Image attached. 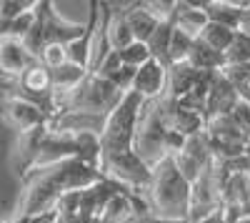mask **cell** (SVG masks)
I'll return each instance as SVG.
<instances>
[{
    "instance_id": "1",
    "label": "cell",
    "mask_w": 250,
    "mask_h": 223,
    "mask_svg": "<svg viewBox=\"0 0 250 223\" xmlns=\"http://www.w3.org/2000/svg\"><path fill=\"white\" fill-rule=\"evenodd\" d=\"M103 178L105 176H103L100 168H93L78 158L62 160V163L50 166V168L30 171L25 178H20V198H18V208L13 216L33 218L40 213L55 211L58 201L62 196L85 191Z\"/></svg>"
},
{
    "instance_id": "2",
    "label": "cell",
    "mask_w": 250,
    "mask_h": 223,
    "mask_svg": "<svg viewBox=\"0 0 250 223\" xmlns=\"http://www.w3.org/2000/svg\"><path fill=\"white\" fill-rule=\"evenodd\" d=\"M190 193H193V186L178 171L175 158L168 156L163 163L153 168V180H150L148 193H145V201H148V211L158 218L188 221Z\"/></svg>"
},
{
    "instance_id": "3",
    "label": "cell",
    "mask_w": 250,
    "mask_h": 223,
    "mask_svg": "<svg viewBox=\"0 0 250 223\" xmlns=\"http://www.w3.org/2000/svg\"><path fill=\"white\" fill-rule=\"evenodd\" d=\"M128 95L118 90L108 78H100L95 73H90L83 83L65 98H60L58 103V115L65 113V111H80V113H93V115H110L118 106L120 100ZM55 115V118H58ZM53 118V120H55Z\"/></svg>"
},
{
    "instance_id": "4",
    "label": "cell",
    "mask_w": 250,
    "mask_h": 223,
    "mask_svg": "<svg viewBox=\"0 0 250 223\" xmlns=\"http://www.w3.org/2000/svg\"><path fill=\"white\" fill-rule=\"evenodd\" d=\"M143 106H145V100L140 95L128 93L120 100V106L108 115L105 131L100 133L103 156H115V153L133 151V140H135V131H138V123H140Z\"/></svg>"
},
{
    "instance_id": "5",
    "label": "cell",
    "mask_w": 250,
    "mask_h": 223,
    "mask_svg": "<svg viewBox=\"0 0 250 223\" xmlns=\"http://www.w3.org/2000/svg\"><path fill=\"white\" fill-rule=\"evenodd\" d=\"M168 135H170V128H168V123H165V118H163L160 100H150V103H145L143 113H140L138 131H135L133 151L150 168H155L158 163H163V160L170 156V151H168Z\"/></svg>"
},
{
    "instance_id": "6",
    "label": "cell",
    "mask_w": 250,
    "mask_h": 223,
    "mask_svg": "<svg viewBox=\"0 0 250 223\" xmlns=\"http://www.w3.org/2000/svg\"><path fill=\"white\" fill-rule=\"evenodd\" d=\"M8 95H18V98H25L30 103H35L48 115V120H53L58 115V98H55V88H53V75H50V68H45L40 60H35L18 80H10Z\"/></svg>"
},
{
    "instance_id": "7",
    "label": "cell",
    "mask_w": 250,
    "mask_h": 223,
    "mask_svg": "<svg viewBox=\"0 0 250 223\" xmlns=\"http://www.w3.org/2000/svg\"><path fill=\"white\" fill-rule=\"evenodd\" d=\"M100 171L105 178H113L115 183L130 188L133 193L145 196L153 180V168L135 153V151H125L115 156H103Z\"/></svg>"
},
{
    "instance_id": "8",
    "label": "cell",
    "mask_w": 250,
    "mask_h": 223,
    "mask_svg": "<svg viewBox=\"0 0 250 223\" xmlns=\"http://www.w3.org/2000/svg\"><path fill=\"white\" fill-rule=\"evenodd\" d=\"M0 118H3V123L8 128H13L18 135L30 133L35 128H43V126L50 123L48 115L35 103H30L25 98H18V95H8V93H5V98H0Z\"/></svg>"
},
{
    "instance_id": "9",
    "label": "cell",
    "mask_w": 250,
    "mask_h": 223,
    "mask_svg": "<svg viewBox=\"0 0 250 223\" xmlns=\"http://www.w3.org/2000/svg\"><path fill=\"white\" fill-rule=\"evenodd\" d=\"M38 18L43 23V35H45V45H68L73 40H78L85 33L88 23H73V20L62 18L55 10V3L50 0H38Z\"/></svg>"
},
{
    "instance_id": "10",
    "label": "cell",
    "mask_w": 250,
    "mask_h": 223,
    "mask_svg": "<svg viewBox=\"0 0 250 223\" xmlns=\"http://www.w3.org/2000/svg\"><path fill=\"white\" fill-rule=\"evenodd\" d=\"M223 208L220 201V188H218V178H215V166L210 171H205L195 183L190 193V211H188V223H198L208 216H213L215 211Z\"/></svg>"
},
{
    "instance_id": "11",
    "label": "cell",
    "mask_w": 250,
    "mask_h": 223,
    "mask_svg": "<svg viewBox=\"0 0 250 223\" xmlns=\"http://www.w3.org/2000/svg\"><path fill=\"white\" fill-rule=\"evenodd\" d=\"M238 103H240V95H238V88L233 86V80L218 73L210 86V93H208V100H205V111H203L205 123L220 115H230Z\"/></svg>"
},
{
    "instance_id": "12",
    "label": "cell",
    "mask_w": 250,
    "mask_h": 223,
    "mask_svg": "<svg viewBox=\"0 0 250 223\" xmlns=\"http://www.w3.org/2000/svg\"><path fill=\"white\" fill-rule=\"evenodd\" d=\"M35 55L25 48L23 40L18 38H0V75L8 80H18L33 63Z\"/></svg>"
},
{
    "instance_id": "13",
    "label": "cell",
    "mask_w": 250,
    "mask_h": 223,
    "mask_svg": "<svg viewBox=\"0 0 250 223\" xmlns=\"http://www.w3.org/2000/svg\"><path fill=\"white\" fill-rule=\"evenodd\" d=\"M165 88H168V68L158 63L155 58H150L143 68H138L130 93L140 95L145 103H150V100H160L165 95Z\"/></svg>"
},
{
    "instance_id": "14",
    "label": "cell",
    "mask_w": 250,
    "mask_h": 223,
    "mask_svg": "<svg viewBox=\"0 0 250 223\" xmlns=\"http://www.w3.org/2000/svg\"><path fill=\"white\" fill-rule=\"evenodd\" d=\"M175 28L183 30L185 35H190L193 40H198L205 28H208V13H205V0H178L175 5Z\"/></svg>"
},
{
    "instance_id": "15",
    "label": "cell",
    "mask_w": 250,
    "mask_h": 223,
    "mask_svg": "<svg viewBox=\"0 0 250 223\" xmlns=\"http://www.w3.org/2000/svg\"><path fill=\"white\" fill-rule=\"evenodd\" d=\"M248 5H250V0H205V13L210 23L238 33L243 23V10Z\"/></svg>"
},
{
    "instance_id": "16",
    "label": "cell",
    "mask_w": 250,
    "mask_h": 223,
    "mask_svg": "<svg viewBox=\"0 0 250 223\" xmlns=\"http://www.w3.org/2000/svg\"><path fill=\"white\" fill-rule=\"evenodd\" d=\"M203 73L195 70L190 63H175L168 68V88H165L163 98H173V100H183L185 95H190L195 90V86L200 83Z\"/></svg>"
},
{
    "instance_id": "17",
    "label": "cell",
    "mask_w": 250,
    "mask_h": 223,
    "mask_svg": "<svg viewBox=\"0 0 250 223\" xmlns=\"http://www.w3.org/2000/svg\"><path fill=\"white\" fill-rule=\"evenodd\" d=\"M125 18H128V25H130L135 40H140V43H148L153 33L158 30V25L163 23L148 8V0L145 3H125Z\"/></svg>"
},
{
    "instance_id": "18",
    "label": "cell",
    "mask_w": 250,
    "mask_h": 223,
    "mask_svg": "<svg viewBox=\"0 0 250 223\" xmlns=\"http://www.w3.org/2000/svg\"><path fill=\"white\" fill-rule=\"evenodd\" d=\"M108 40L115 53L135 43V35L125 18V3H108Z\"/></svg>"
},
{
    "instance_id": "19",
    "label": "cell",
    "mask_w": 250,
    "mask_h": 223,
    "mask_svg": "<svg viewBox=\"0 0 250 223\" xmlns=\"http://www.w3.org/2000/svg\"><path fill=\"white\" fill-rule=\"evenodd\" d=\"M188 63H190L195 70H200V73H223L225 70V55L213 50L205 40L198 38L193 43V48H190Z\"/></svg>"
},
{
    "instance_id": "20",
    "label": "cell",
    "mask_w": 250,
    "mask_h": 223,
    "mask_svg": "<svg viewBox=\"0 0 250 223\" xmlns=\"http://www.w3.org/2000/svg\"><path fill=\"white\" fill-rule=\"evenodd\" d=\"M173 33H175V18H168L158 25V30L153 33V38L148 40L150 55L163 63L165 68H170V43H173Z\"/></svg>"
},
{
    "instance_id": "21",
    "label": "cell",
    "mask_w": 250,
    "mask_h": 223,
    "mask_svg": "<svg viewBox=\"0 0 250 223\" xmlns=\"http://www.w3.org/2000/svg\"><path fill=\"white\" fill-rule=\"evenodd\" d=\"M235 30H230V28H223V25H215V23H208V28H205V33L200 35V40H205L208 45H210L213 50H218V53H228V48L233 45V40H235Z\"/></svg>"
},
{
    "instance_id": "22",
    "label": "cell",
    "mask_w": 250,
    "mask_h": 223,
    "mask_svg": "<svg viewBox=\"0 0 250 223\" xmlns=\"http://www.w3.org/2000/svg\"><path fill=\"white\" fill-rule=\"evenodd\" d=\"M250 63V35L238 33L233 45L228 48L225 53V68H233V66H248Z\"/></svg>"
},
{
    "instance_id": "23",
    "label": "cell",
    "mask_w": 250,
    "mask_h": 223,
    "mask_svg": "<svg viewBox=\"0 0 250 223\" xmlns=\"http://www.w3.org/2000/svg\"><path fill=\"white\" fill-rule=\"evenodd\" d=\"M150 58H153V55H150L148 43H140V40H135V43H133V45H128L125 50H120V60H123V66H130V68H143Z\"/></svg>"
},
{
    "instance_id": "24",
    "label": "cell",
    "mask_w": 250,
    "mask_h": 223,
    "mask_svg": "<svg viewBox=\"0 0 250 223\" xmlns=\"http://www.w3.org/2000/svg\"><path fill=\"white\" fill-rule=\"evenodd\" d=\"M193 43H195V40H193L190 35H185L183 30L175 28V33H173V43H170V66H175V63H185L188 55H190Z\"/></svg>"
},
{
    "instance_id": "25",
    "label": "cell",
    "mask_w": 250,
    "mask_h": 223,
    "mask_svg": "<svg viewBox=\"0 0 250 223\" xmlns=\"http://www.w3.org/2000/svg\"><path fill=\"white\" fill-rule=\"evenodd\" d=\"M38 8V0H3L0 3V20H15Z\"/></svg>"
},
{
    "instance_id": "26",
    "label": "cell",
    "mask_w": 250,
    "mask_h": 223,
    "mask_svg": "<svg viewBox=\"0 0 250 223\" xmlns=\"http://www.w3.org/2000/svg\"><path fill=\"white\" fill-rule=\"evenodd\" d=\"M38 60H40V63H43L45 68H50V70H55V68H60V66H65V63H68V53H65V45H58V43H53V45H45Z\"/></svg>"
},
{
    "instance_id": "27",
    "label": "cell",
    "mask_w": 250,
    "mask_h": 223,
    "mask_svg": "<svg viewBox=\"0 0 250 223\" xmlns=\"http://www.w3.org/2000/svg\"><path fill=\"white\" fill-rule=\"evenodd\" d=\"M135 75H138V68H130V66H123L113 78H108L110 83L118 88V90H123V93H130L133 90V83H135Z\"/></svg>"
},
{
    "instance_id": "28",
    "label": "cell",
    "mask_w": 250,
    "mask_h": 223,
    "mask_svg": "<svg viewBox=\"0 0 250 223\" xmlns=\"http://www.w3.org/2000/svg\"><path fill=\"white\" fill-rule=\"evenodd\" d=\"M230 118L235 120V126L250 138V103H245V100H240V103L233 108Z\"/></svg>"
},
{
    "instance_id": "29",
    "label": "cell",
    "mask_w": 250,
    "mask_h": 223,
    "mask_svg": "<svg viewBox=\"0 0 250 223\" xmlns=\"http://www.w3.org/2000/svg\"><path fill=\"white\" fill-rule=\"evenodd\" d=\"M133 223H188V221H168V218H158V216L148 213V216H143V218H138Z\"/></svg>"
},
{
    "instance_id": "30",
    "label": "cell",
    "mask_w": 250,
    "mask_h": 223,
    "mask_svg": "<svg viewBox=\"0 0 250 223\" xmlns=\"http://www.w3.org/2000/svg\"><path fill=\"white\" fill-rule=\"evenodd\" d=\"M198 223H228V218H225V213H223V208H220V211H215L213 216H208V218H203V221H198Z\"/></svg>"
},
{
    "instance_id": "31",
    "label": "cell",
    "mask_w": 250,
    "mask_h": 223,
    "mask_svg": "<svg viewBox=\"0 0 250 223\" xmlns=\"http://www.w3.org/2000/svg\"><path fill=\"white\" fill-rule=\"evenodd\" d=\"M238 33H245V35H250V5L243 10V23H240V30Z\"/></svg>"
},
{
    "instance_id": "32",
    "label": "cell",
    "mask_w": 250,
    "mask_h": 223,
    "mask_svg": "<svg viewBox=\"0 0 250 223\" xmlns=\"http://www.w3.org/2000/svg\"><path fill=\"white\" fill-rule=\"evenodd\" d=\"M243 158L248 160V166H250V138H248V143H245V151H243Z\"/></svg>"
},
{
    "instance_id": "33",
    "label": "cell",
    "mask_w": 250,
    "mask_h": 223,
    "mask_svg": "<svg viewBox=\"0 0 250 223\" xmlns=\"http://www.w3.org/2000/svg\"><path fill=\"white\" fill-rule=\"evenodd\" d=\"M233 223H250V216H243V218H238V221H233Z\"/></svg>"
}]
</instances>
